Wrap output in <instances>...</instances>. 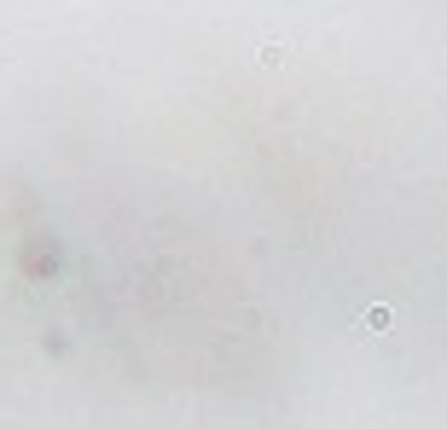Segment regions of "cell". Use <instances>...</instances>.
Segmentation results:
<instances>
[{"mask_svg":"<svg viewBox=\"0 0 447 429\" xmlns=\"http://www.w3.org/2000/svg\"><path fill=\"white\" fill-rule=\"evenodd\" d=\"M360 331H389V308H366V313H360Z\"/></svg>","mask_w":447,"mask_h":429,"instance_id":"1","label":"cell"}]
</instances>
